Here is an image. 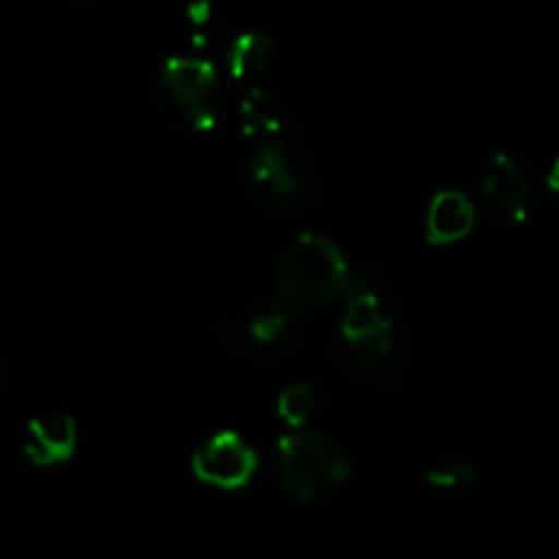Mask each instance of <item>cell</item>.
Instances as JSON below:
<instances>
[{
    "instance_id": "obj_1",
    "label": "cell",
    "mask_w": 559,
    "mask_h": 559,
    "mask_svg": "<svg viewBox=\"0 0 559 559\" xmlns=\"http://www.w3.org/2000/svg\"><path fill=\"white\" fill-rule=\"evenodd\" d=\"M354 288L352 269L330 239L302 234L283 247L274 266V302L294 316L313 313Z\"/></svg>"
},
{
    "instance_id": "obj_2",
    "label": "cell",
    "mask_w": 559,
    "mask_h": 559,
    "mask_svg": "<svg viewBox=\"0 0 559 559\" xmlns=\"http://www.w3.org/2000/svg\"><path fill=\"white\" fill-rule=\"evenodd\" d=\"M280 483L299 502H316L343 486L352 472L346 453L332 437L319 431H297L277 444Z\"/></svg>"
},
{
    "instance_id": "obj_3",
    "label": "cell",
    "mask_w": 559,
    "mask_h": 559,
    "mask_svg": "<svg viewBox=\"0 0 559 559\" xmlns=\"http://www.w3.org/2000/svg\"><path fill=\"white\" fill-rule=\"evenodd\" d=\"M250 185L258 206L277 217L299 212L313 201V185L297 154L277 134H263L250 143Z\"/></svg>"
},
{
    "instance_id": "obj_4",
    "label": "cell",
    "mask_w": 559,
    "mask_h": 559,
    "mask_svg": "<svg viewBox=\"0 0 559 559\" xmlns=\"http://www.w3.org/2000/svg\"><path fill=\"white\" fill-rule=\"evenodd\" d=\"M343 346L352 362L373 368L392 352V324L373 292H352L341 316Z\"/></svg>"
},
{
    "instance_id": "obj_5",
    "label": "cell",
    "mask_w": 559,
    "mask_h": 559,
    "mask_svg": "<svg viewBox=\"0 0 559 559\" xmlns=\"http://www.w3.org/2000/svg\"><path fill=\"white\" fill-rule=\"evenodd\" d=\"M163 85L187 121L201 132L217 123L214 94H217V69L201 58H170L163 69Z\"/></svg>"
},
{
    "instance_id": "obj_6",
    "label": "cell",
    "mask_w": 559,
    "mask_h": 559,
    "mask_svg": "<svg viewBox=\"0 0 559 559\" xmlns=\"http://www.w3.org/2000/svg\"><path fill=\"white\" fill-rule=\"evenodd\" d=\"M258 469V455L239 433L223 431L209 439L192 455V472L206 486L219 491H239L252 480Z\"/></svg>"
},
{
    "instance_id": "obj_7",
    "label": "cell",
    "mask_w": 559,
    "mask_h": 559,
    "mask_svg": "<svg viewBox=\"0 0 559 559\" xmlns=\"http://www.w3.org/2000/svg\"><path fill=\"white\" fill-rule=\"evenodd\" d=\"M78 423L72 414H45L34 417L25 431L23 453L34 466L63 464L78 450Z\"/></svg>"
},
{
    "instance_id": "obj_8",
    "label": "cell",
    "mask_w": 559,
    "mask_h": 559,
    "mask_svg": "<svg viewBox=\"0 0 559 559\" xmlns=\"http://www.w3.org/2000/svg\"><path fill=\"white\" fill-rule=\"evenodd\" d=\"M483 195L499 212L515 219H524L532 201V181L524 165L515 163L508 154H497L483 176Z\"/></svg>"
},
{
    "instance_id": "obj_9",
    "label": "cell",
    "mask_w": 559,
    "mask_h": 559,
    "mask_svg": "<svg viewBox=\"0 0 559 559\" xmlns=\"http://www.w3.org/2000/svg\"><path fill=\"white\" fill-rule=\"evenodd\" d=\"M477 212L464 192L444 190L431 201L426 214V236L431 245L448 247L466 239L475 228Z\"/></svg>"
},
{
    "instance_id": "obj_10",
    "label": "cell",
    "mask_w": 559,
    "mask_h": 559,
    "mask_svg": "<svg viewBox=\"0 0 559 559\" xmlns=\"http://www.w3.org/2000/svg\"><path fill=\"white\" fill-rule=\"evenodd\" d=\"M274 45L266 34L258 31H247L239 34L228 47V72L236 80H258L269 67H272Z\"/></svg>"
},
{
    "instance_id": "obj_11",
    "label": "cell",
    "mask_w": 559,
    "mask_h": 559,
    "mask_svg": "<svg viewBox=\"0 0 559 559\" xmlns=\"http://www.w3.org/2000/svg\"><path fill=\"white\" fill-rule=\"evenodd\" d=\"M299 316H294L292 310L280 308L277 302L272 305L269 310L258 313L255 319L247 324V343L258 348V354H277L280 348L286 346L292 341V332H294V321Z\"/></svg>"
},
{
    "instance_id": "obj_12",
    "label": "cell",
    "mask_w": 559,
    "mask_h": 559,
    "mask_svg": "<svg viewBox=\"0 0 559 559\" xmlns=\"http://www.w3.org/2000/svg\"><path fill=\"white\" fill-rule=\"evenodd\" d=\"M241 123H245V134L250 140L263 138V134L280 132V116L274 102L263 88H252L241 102Z\"/></svg>"
},
{
    "instance_id": "obj_13",
    "label": "cell",
    "mask_w": 559,
    "mask_h": 559,
    "mask_svg": "<svg viewBox=\"0 0 559 559\" xmlns=\"http://www.w3.org/2000/svg\"><path fill=\"white\" fill-rule=\"evenodd\" d=\"M316 406H319V392H316V386L310 381H299V384L286 386L277 397V414L292 428L308 426V419L313 417Z\"/></svg>"
},
{
    "instance_id": "obj_14",
    "label": "cell",
    "mask_w": 559,
    "mask_h": 559,
    "mask_svg": "<svg viewBox=\"0 0 559 559\" xmlns=\"http://www.w3.org/2000/svg\"><path fill=\"white\" fill-rule=\"evenodd\" d=\"M428 486L437 491H464L477 483V472L469 464H444L428 472Z\"/></svg>"
},
{
    "instance_id": "obj_15",
    "label": "cell",
    "mask_w": 559,
    "mask_h": 559,
    "mask_svg": "<svg viewBox=\"0 0 559 559\" xmlns=\"http://www.w3.org/2000/svg\"><path fill=\"white\" fill-rule=\"evenodd\" d=\"M214 17V3L212 0H192L187 7V20H190L195 28H206Z\"/></svg>"
},
{
    "instance_id": "obj_16",
    "label": "cell",
    "mask_w": 559,
    "mask_h": 559,
    "mask_svg": "<svg viewBox=\"0 0 559 559\" xmlns=\"http://www.w3.org/2000/svg\"><path fill=\"white\" fill-rule=\"evenodd\" d=\"M546 185H548V190L557 192L559 195V157L551 163V170H548V176H546Z\"/></svg>"
}]
</instances>
